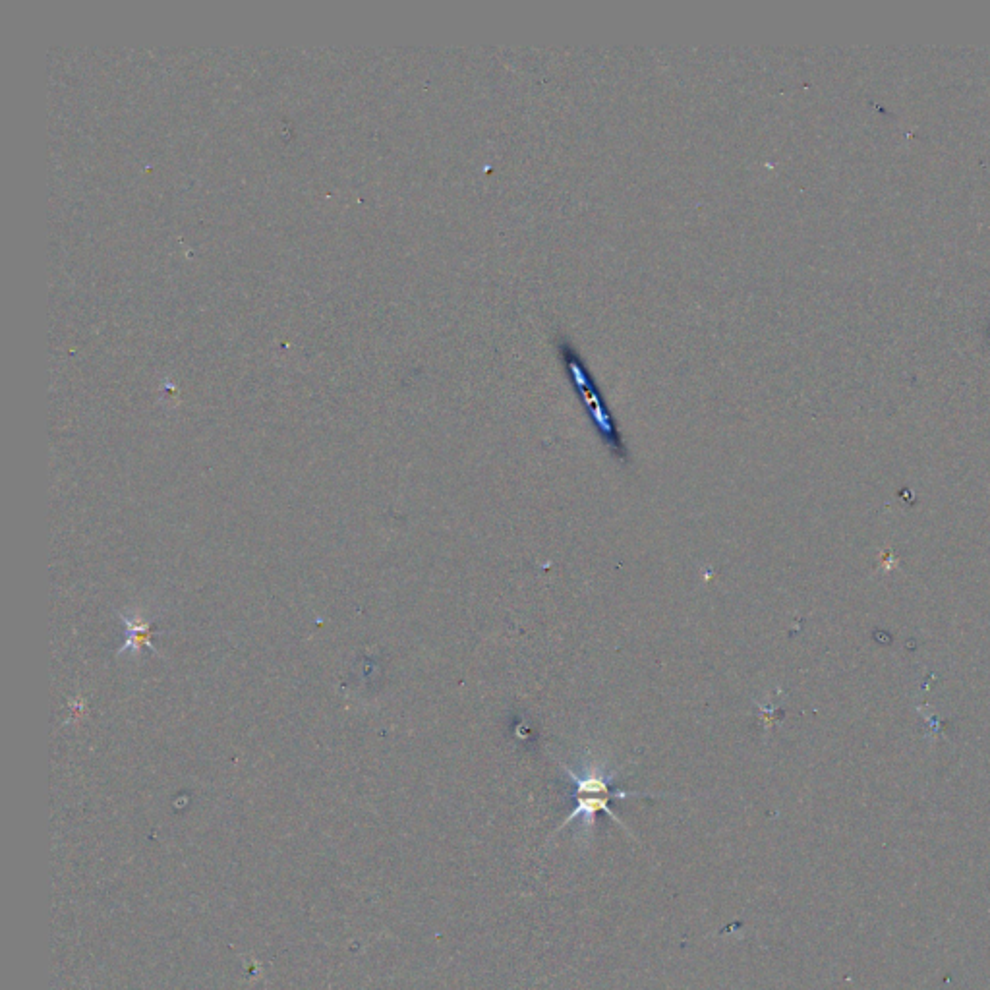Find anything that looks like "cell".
<instances>
[{
  "label": "cell",
  "mask_w": 990,
  "mask_h": 990,
  "mask_svg": "<svg viewBox=\"0 0 990 990\" xmlns=\"http://www.w3.org/2000/svg\"><path fill=\"white\" fill-rule=\"evenodd\" d=\"M563 772L569 776V780L575 786V791H573L575 807L569 816L557 826L555 834H559L561 830H565L573 822H579V828L588 834L594 828L596 816L604 813V815L610 816L617 826H621L631 838H635L633 832L623 824V820H619V816L613 813L612 801L629 799V797H660V795H650L644 791L613 789L612 784L615 776H617V770L610 768L608 762H604L598 757H592V755L581 758L577 768L563 764Z\"/></svg>",
  "instance_id": "obj_1"
},
{
  "label": "cell",
  "mask_w": 990,
  "mask_h": 990,
  "mask_svg": "<svg viewBox=\"0 0 990 990\" xmlns=\"http://www.w3.org/2000/svg\"><path fill=\"white\" fill-rule=\"evenodd\" d=\"M557 349H559V358H561V362L565 364L569 376L573 379L575 389L583 397L584 405L588 408L592 420L598 424V428H600V432L604 436L610 437L612 441H617V432H615V426H613L612 416L606 410L604 397H602L596 381L592 378V374H590L583 356L577 352V349L567 339H559Z\"/></svg>",
  "instance_id": "obj_2"
}]
</instances>
